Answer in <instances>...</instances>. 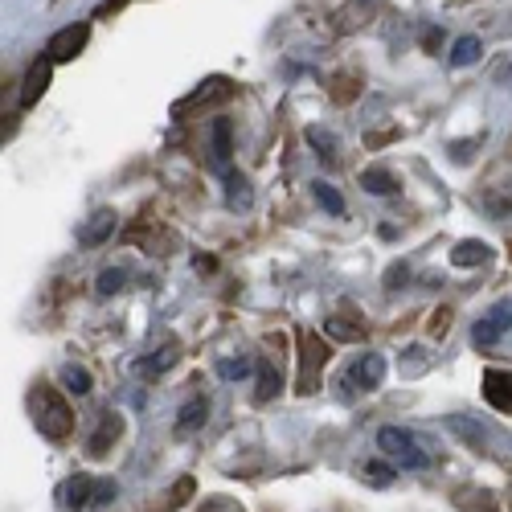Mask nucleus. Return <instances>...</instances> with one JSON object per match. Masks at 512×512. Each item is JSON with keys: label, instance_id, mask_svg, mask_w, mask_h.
Masks as SVG:
<instances>
[{"label": "nucleus", "instance_id": "nucleus-5", "mask_svg": "<svg viewBox=\"0 0 512 512\" xmlns=\"http://www.w3.org/2000/svg\"><path fill=\"white\" fill-rule=\"evenodd\" d=\"M87 41H91V25H87V21L66 25V29H58V33L50 37L46 58H50L54 66H62V62H74L82 50H87Z\"/></svg>", "mask_w": 512, "mask_h": 512}, {"label": "nucleus", "instance_id": "nucleus-19", "mask_svg": "<svg viewBox=\"0 0 512 512\" xmlns=\"http://www.w3.org/2000/svg\"><path fill=\"white\" fill-rule=\"evenodd\" d=\"M443 422H447V431H451V435H459L463 443H472V447H484V443H488L484 426H480L476 418H463V414H447Z\"/></svg>", "mask_w": 512, "mask_h": 512}, {"label": "nucleus", "instance_id": "nucleus-9", "mask_svg": "<svg viewBox=\"0 0 512 512\" xmlns=\"http://www.w3.org/2000/svg\"><path fill=\"white\" fill-rule=\"evenodd\" d=\"M484 402L500 414H512V369H488L484 373Z\"/></svg>", "mask_w": 512, "mask_h": 512}, {"label": "nucleus", "instance_id": "nucleus-17", "mask_svg": "<svg viewBox=\"0 0 512 512\" xmlns=\"http://www.w3.org/2000/svg\"><path fill=\"white\" fill-rule=\"evenodd\" d=\"M91 492H95V476H87V472H78V476H70V484H66V504H70V512H91Z\"/></svg>", "mask_w": 512, "mask_h": 512}, {"label": "nucleus", "instance_id": "nucleus-32", "mask_svg": "<svg viewBox=\"0 0 512 512\" xmlns=\"http://www.w3.org/2000/svg\"><path fill=\"white\" fill-rule=\"evenodd\" d=\"M406 279H410V267H406V263H394V267L386 271V291H398V287H406Z\"/></svg>", "mask_w": 512, "mask_h": 512}, {"label": "nucleus", "instance_id": "nucleus-10", "mask_svg": "<svg viewBox=\"0 0 512 512\" xmlns=\"http://www.w3.org/2000/svg\"><path fill=\"white\" fill-rule=\"evenodd\" d=\"M209 156L218 168H226L230 173V156H234V123L226 115H218L209 123Z\"/></svg>", "mask_w": 512, "mask_h": 512}, {"label": "nucleus", "instance_id": "nucleus-25", "mask_svg": "<svg viewBox=\"0 0 512 512\" xmlns=\"http://www.w3.org/2000/svg\"><path fill=\"white\" fill-rule=\"evenodd\" d=\"M431 349H422V345H410V349H402V377H418V373H426L431 369Z\"/></svg>", "mask_w": 512, "mask_h": 512}, {"label": "nucleus", "instance_id": "nucleus-8", "mask_svg": "<svg viewBox=\"0 0 512 512\" xmlns=\"http://www.w3.org/2000/svg\"><path fill=\"white\" fill-rule=\"evenodd\" d=\"M119 435H123V414H119V410H107V414L99 418V426H95V435L87 439V455H91V459H103V455L119 443Z\"/></svg>", "mask_w": 512, "mask_h": 512}, {"label": "nucleus", "instance_id": "nucleus-37", "mask_svg": "<svg viewBox=\"0 0 512 512\" xmlns=\"http://www.w3.org/2000/svg\"><path fill=\"white\" fill-rule=\"evenodd\" d=\"M390 140H398L394 127H390V132H373V136H365V144H369V148H381V144H390Z\"/></svg>", "mask_w": 512, "mask_h": 512}, {"label": "nucleus", "instance_id": "nucleus-26", "mask_svg": "<svg viewBox=\"0 0 512 512\" xmlns=\"http://www.w3.org/2000/svg\"><path fill=\"white\" fill-rule=\"evenodd\" d=\"M62 386H66L74 398H87L95 381H91V373L82 369V365H66V369H62Z\"/></svg>", "mask_w": 512, "mask_h": 512}, {"label": "nucleus", "instance_id": "nucleus-11", "mask_svg": "<svg viewBox=\"0 0 512 512\" xmlns=\"http://www.w3.org/2000/svg\"><path fill=\"white\" fill-rule=\"evenodd\" d=\"M50 78H54V62L50 58H37L25 70V82H21V107H33L41 95H46L50 91Z\"/></svg>", "mask_w": 512, "mask_h": 512}, {"label": "nucleus", "instance_id": "nucleus-31", "mask_svg": "<svg viewBox=\"0 0 512 512\" xmlns=\"http://www.w3.org/2000/svg\"><path fill=\"white\" fill-rule=\"evenodd\" d=\"M218 373L230 377V381H242V377L250 373V361H246V357H238V361H218Z\"/></svg>", "mask_w": 512, "mask_h": 512}, {"label": "nucleus", "instance_id": "nucleus-2", "mask_svg": "<svg viewBox=\"0 0 512 512\" xmlns=\"http://www.w3.org/2000/svg\"><path fill=\"white\" fill-rule=\"evenodd\" d=\"M33 422H37V431L46 435V439H54V443H62V439L74 435V410H70V402H66L58 390H50V386H41V390L33 394Z\"/></svg>", "mask_w": 512, "mask_h": 512}, {"label": "nucleus", "instance_id": "nucleus-15", "mask_svg": "<svg viewBox=\"0 0 512 512\" xmlns=\"http://www.w3.org/2000/svg\"><path fill=\"white\" fill-rule=\"evenodd\" d=\"M324 332L336 340V345H361V340L369 336L365 324H357V320H349V316H336V312L324 320Z\"/></svg>", "mask_w": 512, "mask_h": 512}, {"label": "nucleus", "instance_id": "nucleus-20", "mask_svg": "<svg viewBox=\"0 0 512 512\" xmlns=\"http://www.w3.org/2000/svg\"><path fill=\"white\" fill-rule=\"evenodd\" d=\"M226 205L242 209V213L254 205V189H250V181L242 173H226Z\"/></svg>", "mask_w": 512, "mask_h": 512}, {"label": "nucleus", "instance_id": "nucleus-18", "mask_svg": "<svg viewBox=\"0 0 512 512\" xmlns=\"http://www.w3.org/2000/svg\"><path fill=\"white\" fill-rule=\"evenodd\" d=\"M209 422V398H189L177 414V435H193Z\"/></svg>", "mask_w": 512, "mask_h": 512}, {"label": "nucleus", "instance_id": "nucleus-12", "mask_svg": "<svg viewBox=\"0 0 512 512\" xmlns=\"http://www.w3.org/2000/svg\"><path fill=\"white\" fill-rule=\"evenodd\" d=\"M488 263H492V246L480 242V238H463L451 250V267H459V271H476V267H488Z\"/></svg>", "mask_w": 512, "mask_h": 512}, {"label": "nucleus", "instance_id": "nucleus-27", "mask_svg": "<svg viewBox=\"0 0 512 512\" xmlns=\"http://www.w3.org/2000/svg\"><path fill=\"white\" fill-rule=\"evenodd\" d=\"M361 476H365V484H369V488H390V484L398 480V472H394V463H381V459L365 463V467H361Z\"/></svg>", "mask_w": 512, "mask_h": 512}, {"label": "nucleus", "instance_id": "nucleus-28", "mask_svg": "<svg viewBox=\"0 0 512 512\" xmlns=\"http://www.w3.org/2000/svg\"><path fill=\"white\" fill-rule=\"evenodd\" d=\"M328 95H332L336 103H353V99L361 95V78H357V74H336L332 87H328Z\"/></svg>", "mask_w": 512, "mask_h": 512}, {"label": "nucleus", "instance_id": "nucleus-7", "mask_svg": "<svg viewBox=\"0 0 512 512\" xmlns=\"http://www.w3.org/2000/svg\"><path fill=\"white\" fill-rule=\"evenodd\" d=\"M369 17H373L369 0H340V5H332V33L336 37H349V33L365 29Z\"/></svg>", "mask_w": 512, "mask_h": 512}, {"label": "nucleus", "instance_id": "nucleus-34", "mask_svg": "<svg viewBox=\"0 0 512 512\" xmlns=\"http://www.w3.org/2000/svg\"><path fill=\"white\" fill-rule=\"evenodd\" d=\"M205 512H246V508L226 500V496H213V500H205Z\"/></svg>", "mask_w": 512, "mask_h": 512}, {"label": "nucleus", "instance_id": "nucleus-3", "mask_svg": "<svg viewBox=\"0 0 512 512\" xmlns=\"http://www.w3.org/2000/svg\"><path fill=\"white\" fill-rule=\"evenodd\" d=\"M381 381H386V357L381 353H361L345 373H340V398L345 402H353V398H361V394H373V390H381Z\"/></svg>", "mask_w": 512, "mask_h": 512}, {"label": "nucleus", "instance_id": "nucleus-29", "mask_svg": "<svg viewBox=\"0 0 512 512\" xmlns=\"http://www.w3.org/2000/svg\"><path fill=\"white\" fill-rule=\"evenodd\" d=\"M123 279H127V271H123V267H107V271H99L95 291L103 295V300H107V295H119V291H123Z\"/></svg>", "mask_w": 512, "mask_h": 512}, {"label": "nucleus", "instance_id": "nucleus-4", "mask_svg": "<svg viewBox=\"0 0 512 512\" xmlns=\"http://www.w3.org/2000/svg\"><path fill=\"white\" fill-rule=\"evenodd\" d=\"M377 447L386 451L394 463H402L406 472H422V467L431 463V455L418 451V439L410 431H402V426H381V431H377Z\"/></svg>", "mask_w": 512, "mask_h": 512}, {"label": "nucleus", "instance_id": "nucleus-35", "mask_svg": "<svg viewBox=\"0 0 512 512\" xmlns=\"http://www.w3.org/2000/svg\"><path fill=\"white\" fill-rule=\"evenodd\" d=\"M451 316H455L451 308H439V312H435V320H431V336H443V332L451 328Z\"/></svg>", "mask_w": 512, "mask_h": 512}, {"label": "nucleus", "instance_id": "nucleus-33", "mask_svg": "<svg viewBox=\"0 0 512 512\" xmlns=\"http://www.w3.org/2000/svg\"><path fill=\"white\" fill-rule=\"evenodd\" d=\"M476 148H480V140H467V144H463V140H455V144H451V160H455V164L472 160V156H476Z\"/></svg>", "mask_w": 512, "mask_h": 512}, {"label": "nucleus", "instance_id": "nucleus-16", "mask_svg": "<svg viewBox=\"0 0 512 512\" xmlns=\"http://www.w3.org/2000/svg\"><path fill=\"white\" fill-rule=\"evenodd\" d=\"M361 189L373 193V197H390V193H398V177L390 173L386 164H369L361 173Z\"/></svg>", "mask_w": 512, "mask_h": 512}, {"label": "nucleus", "instance_id": "nucleus-30", "mask_svg": "<svg viewBox=\"0 0 512 512\" xmlns=\"http://www.w3.org/2000/svg\"><path fill=\"white\" fill-rule=\"evenodd\" d=\"M115 496H119L115 480H95V492H91V508H107Z\"/></svg>", "mask_w": 512, "mask_h": 512}, {"label": "nucleus", "instance_id": "nucleus-23", "mask_svg": "<svg viewBox=\"0 0 512 512\" xmlns=\"http://www.w3.org/2000/svg\"><path fill=\"white\" fill-rule=\"evenodd\" d=\"M177 357H181V349H177V345H160L152 357H144V361H140V373L160 377L164 369H173V365H177Z\"/></svg>", "mask_w": 512, "mask_h": 512}, {"label": "nucleus", "instance_id": "nucleus-38", "mask_svg": "<svg viewBox=\"0 0 512 512\" xmlns=\"http://www.w3.org/2000/svg\"><path fill=\"white\" fill-rule=\"evenodd\" d=\"M119 5H123V0H111V5H103V9H99V17H107V13H115Z\"/></svg>", "mask_w": 512, "mask_h": 512}, {"label": "nucleus", "instance_id": "nucleus-13", "mask_svg": "<svg viewBox=\"0 0 512 512\" xmlns=\"http://www.w3.org/2000/svg\"><path fill=\"white\" fill-rule=\"evenodd\" d=\"M304 140H308V148L316 152V160H320L324 168H336V164H340V136H336V132H328V127L312 123L308 132H304Z\"/></svg>", "mask_w": 512, "mask_h": 512}, {"label": "nucleus", "instance_id": "nucleus-1", "mask_svg": "<svg viewBox=\"0 0 512 512\" xmlns=\"http://www.w3.org/2000/svg\"><path fill=\"white\" fill-rule=\"evenodd\" d=\"M295 349H300V377H295V394L312 398L324 386V365L332 361V349H328V340L320 332H312V328L295 332Z\"/></svg>", "mask_w": 512, "mask_h": 512}, {"label": "nucleus", "instance_id": "nucleus-21", "mask_svg": "<svg viewBox=\"0 0 512 512\" xmlns=\"http://www.w3.org/2000/svg\"><path fill=\"white\" fill-rule=\"evenodd\" d=\"M480 58H484V41H480L476 33L455 41V50H451V66H455V70H463V66H476Z\"/></svg>", "mask_w": 512, "mask_h": 512}, {"label": "nucleus", "instance_id": "nucleus-14", "mask_svg": "<svg viewBox=\"0 0 512 512\" xmlns=\"http://www.w3.org/2000/svg\"><path fill=\"white\" fill-rule=\"evenodd\" d=\"M115 226H119L115 209H99V213H91V218H87V226L78 230V242H82V246H103V242L115 234Z\"/></svg>", "mask_w": 512, "mask_h": 512}, {"label": "nucleus", "instance_id": "nucleus-22", "mask_svg": "<svg viewBox=\"0 0 512 512\" xmlns=\"http://www.w3.org/2000/svg\"><path fill=\"white\" fill-rule=\"evenodd\" d=\"M279 390H283V373H279L275 365H259V386H254V402L267 406L271 398H279Z\"/></svg>", "mask_w": 512, "mask_h": 512}, {"label": "nucleus", "instance_id": "nucleus-36", "mask_svg": "<svg viewBox=\"0 0 512 512\" xmlns=\"http://www.w3.org/2000/svg\"><path fill=\"white\" fill-rule=\"evenodd\" d=\"M439 46H443V29H422V50L435 54Z\"/></svg>", "mask_w": 512, "mask_h": 512}, {"label": "nucleus", "instance_id": "nucleus-24", "mask_svg": "<svg viewBox=\"0 0 512 512\" xmlns=\"http://www.w3.org/2000/svg\"><path fill=\"white\" fill-rule=\"evenodd\" d=\"M312 197L324 213H332V218H340L345 213V197H340V189H332L328 181H312Z\"/></svg>", "mask_w": 512, "mask_h": 512}, {"label": "nucleus", "instance_id": "nucleus-6", "mask_svg": "<svg viewBox=\"0 0 512 512\" xmlns=\"http://www.w3.org/2000/svg\"><path fill=\"white\" fill-rule=\"evenodd\" d=\"M508 328H512V300H500V304L488 308L484 320L472 324V340H476L480 349H488V345H496V340H500Z\"/></svg>", "mask_w": 512, "mask_h": 512}]
</instances>
